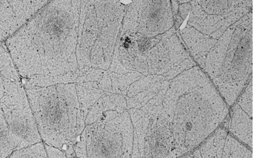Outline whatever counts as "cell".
<instances>
[{
  "label": "cell",
  "instance_id": "1",
  "mask_svg": "<svg viewBox=\"0 0 254 158\" xmlns=\"http://www.w3.org/2000/svg\"><path fill=\"white\" fill-rule=\"evenodd\" d=\"M81 1H53L6 40L25 88L76 83Z\"/></svg>",
  "mask_w": 254,
  "mask_h": 158
},
{
  "label": "cell",
  "instance_id": "2",
  "mask_svg": "<svg viewBox=\"0 0 254 158\" xmlns=\"http://www.w3.org/2000/svg\"><path fill=\"white\" fill-rule=\"evenodd\" d=\"M42 141L63 151L85 127L76 83L25 88Z\"/></svg>",
  "mask_w": 254,
  "mask_h": 158
},
{
  "label": "cell",
  "instance_id": "3",
  "mask_svg": "<svg viewBox=\"0 0 254 158\" xmlns=\"http://www.w3.org/2000/svg\"><path fill=\"white\" fill-rule=\"evenodd\" d=\"M126 8L118 1H81L76 49L79 72L110 69Z\"/></svg>",
  "mask_w": 254,
  "mask_h": 158
},
{
  "label": "cell",
  "instance_id": "4",
  "mask_svg": "<svg viewBox=\"0 0 254 158\" xmlns=\"http://www.w3.org/2000/svg\"><path fill=\"white\" fill-rule=\"evenodd\" d=\"M133 126L128 110L111 111L86 125L74 146L76 157H131Z\"/></svg>",
  "mask_w": 254,
  "mask_h": 158
},
{
  "label": "cell",
  "instance_id": "5",
  "mask_svg": "<svg viewBox=\"0 0 254 158\" xmlns=\"http://www.w3.org/2000/svg\"><path fill=\"white\" fill-rule=\"evenodd\" d=\"M1 112L8 124L15 150L42 142L22 81L1 77Z\"/></svg>",
  "mask_w": 254,
  "mask_h": 158
},
{
  "label": "cell",
  "instance_id": "6",
  "mask_svg": "<svg viewBox=\"0 0 254 158\" xmlns=\"http://www.w3.org/2000/svg\"><path fill=\"white\" fill-rule=\"evenodd\" d=\"M50 1H0L1 40L8 39L26 25Z\"/></svg>",
  "mask_w": 254,
  "mask_h": 158
},
{
  "label": "cell",
  "instance_id": "7",
  "mask_svg": "<svg viewBox=\"0 0 254 158\" xmlns=\"http://www.w3.org/2000/svg\"><path fill=\"white\" fill-rule=\"evenodd\" d=\"M230 131L253 149V118L250 119V117L243 112L238 105L233 108Z\"/></svg>",
  "mask_w": 254,
  "mask_h": 158
},
{
  "label": "cell",
  "instance_id": "8",
  "mask_svg": "<svg viewBox=\"0 0 254 158\" xmlns=\"http://www.w3.org/2000/svg\"><path fill=\"white\" fill-rule=\"evenodd\" d=\"M20 74L6 44L1 46V77L13 81H22Z\"/></svg>",
  "mask_w": 254,
  "mask_h": 158
},
{
  "label": "cell",
  "instance_id": "9",
  "mask_svg": "<svg viewBox=\"0 0 254 158\" xmlns=\"http://www.w3.org/2000/svg\"><path fill=\"white\" fill-rule=\"evenodd\" d=\"M0 158L10 157L15 151L14 144L9 130L7 123L4 118V115L1 112V141H0Z\"/></svg>",
  "mask_w": 254,
  "mask_h": 158
},
{
  "label": "cell",
  "instance_id": "10",
  "mask_svg": "<svg viewBox=\"0 0 254 158\" xmlns=\"http://www.w3.org/2000/svg\"><path fill=\"white\" fill-rule=\"evenodd\" d=\"M48 157L45 146L42 142L25 147L20 150H15L10 156L15 158H47Z\"/></svg>",
  "mask_w": 254,
  "mask_h": 158
},
{
  "label": "cell",
  "instance_id": "11",
  "mask_svg": "<svg viewBox=\"0 0 254 158\" xmlns=\"http://www.w3.org/2000/svg\"><path fill=\"white\" fill-rule=\"evenodd\" d=\"M238 105L243 108L249 116L253 118V82L252 77L250 82L245 90L244 93L238 99Z\"/></svg>",
  "mask_w": 254,
  "mask_h": 158
},
{
  "label": "cell",
  "instance_id": "12",
  "mask_svg": "<svg viewBox=\"0 0 254 158\" xmlns=\"http://www.w3.org/2000/svg\"><path fill=\"white\" fill-rule=\"evenodd\" d=\"M48 157L49 158H66L65 151L61 149L49 145H45Z\"/></svg>",
  "mask_w": 254,
  "mask_h": 158
},
{
  "label": "cell",
  "instance_id": "13",
  "mask_svg": "<svg viewBox=\"0 0 254 158\" xmlns=\"http://www.w3.org/2000/svg\"><path fill=\"white\" fill-rule=\"evenodd\" d=\"M190 1H187L181 4H179L178 14L180 16L183 20L187 17L190 8Z\"/></svg>",
  "mask_w": 254,
  "mask_h": 158
}]
</instances>
